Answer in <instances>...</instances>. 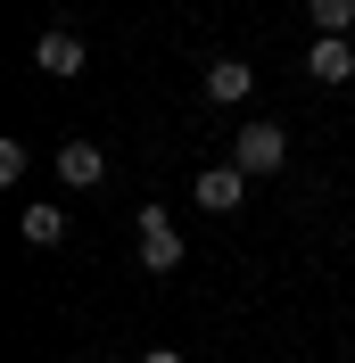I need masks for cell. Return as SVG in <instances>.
<instances>
[{"instance_id":"cell-6","label":"cell","mask_w":355,"mask_h":363,"mask_svg":"<svg viewBox=\"0 0 355 363\" xmlns=\"http://www.w3.org/2000/svg\"><path fill=\"white\" fill-rule=\"evenodd\" d=\"M199 91H207V99H215V108H240L248 91H256V67H248V58H215Z\"/></svg>"},{"instance_id":"cell-8","label":"cell","mask_w":355,"mask_h":363,"mask_svg":"<svg viewBox=\"0 0 355 363\" xmlns=\"http://www.w3.org/2000/svg\"><path fill=\"white\" fill-rule=\"evenodd\" d=\"M17 240H25V248H58V240H67V215H58V206H25V215H17Z\"/></svg>"},{"instance_id":"cell-1","label":"cell","mask_w":355,"mask_h":363,"mask_svg":"<svg viewBox=\"0 0 355 363\" xmlns=\"http://www.w3.org/2000/svg\"><path fill=\"white\" fill-rule=\"evenodd\" d=\"M231 165H240L248 182L281 174V165H289V133H281V124H265V116H248V124H240V140H231Z\"/></svg>"},{"instance_id":"cell-9","label":"cell","mask_w":355,"mask_h":363,"mask_svg":"<svg viewBox=\"0 0 355 363\" xmlns=\"http://www.w3.org/2000/svg\"><path fill=\"white\" fill-rule=\"evenodd\" d=\"M306 17H314V33L347 42V33H355V0H306Z\"/></svg>"},{"instance_id":"cell-2","label":"cell","mask_w":355,"mask_h":363,"mask_svg":"<svg viewBox=\"0 0 355 363\" xmlns=\"http://www.w3.org/2000/svg\"><path fill=\"white\" fill-rule=\"evenodd\" d=\"M133 223H141V264L149 272H182V223L174 215H165V206H141Z\"/></svg>"},{"instance_id":"cell-7","label":"cell","mask_w":355,"mask_h":363,"mask_svg":"<svg viewBox=\"0 0 355 363\" xmlns=\"http://www.w3.org/2000/svg\"><path fill=\"white\" fill-rule=\"evenodd\" d=\"M240 199H248V174H240V165H207V174H199V206H207V215H231Z\"/></svg>"},{"instance_id":"cell-11","label":"cell","mask_w":355,"mask_h":363,"mask_svg":"<svg viewBox=\"0 0 355 363\" xmlns=\"http://www.w3.org/2000/svg\"><path fill=\"white\" fill-rule=\"evenodd\" d=\"M141 363H190V355H182V347H149Z\"/></svg>"},{"instance_id":"cell-10","label":"cell","mask_w":355,"mask_h":363,"mask_svg":"<svg viewBox=\"0 0 355 363\" xmlns=\"http://www.w3.org/2000/svg\"><path fill=\"white\" fill-rule=\"evenodd\" d=\"M25 165H33V149L25 140H0V182H25Z\"/></svg>"},{"instance_id":"cell-3","label":"cell","mask_w":355,"mask_h":363,"mask_svg":"<svg viewBox=\"0 0 355 363\" xmlns=\"http://www.w3.org/2000/svg\"><path fill=\"white\" fill-rule=\"evenodd\" d=\"M83 33H75V25H42V42H33V67L42 74H83Z\"/></svg>"},{"instance_id":"cell-5","label":"cell","mask_w":355,"mask_h":363,"mask_svg":"<svg viewBox=\"0 0 355 363\" xmlns=\"http://www.w3.org/2000/svg\"><path fill=\"white\" fill-rule=\"evenodd\" d=\"M347 74H355V42H331V33H314V42H306V83H322V91H331V83H347Z\"/></svg>"},{"instance_id":"cell-4","label":"cell","mask_w":355,"mask_h":363,"mask_svg":"<svg viewBox=\"0 0 355 363\" xmlns=\"http://www.w3.org/2000/svg\"><path fill=\"white\" fill-rule=\"evenodd\" d=\"M50 165H58V182H67V190H99V182H108V149H99V140H67Z\"/></svg>"}]
</instances>
